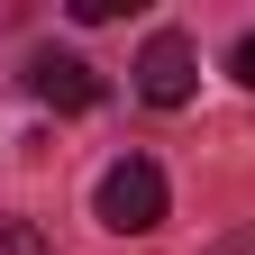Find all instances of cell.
<instances>
[{
	"instance_id": "6da1fadb",
	"label": "cell",
	"mask_w": 255,
	"mask_h": 255,
	"mask_svg": "<svg viewBox=\"0 0 255 255\" xmlns=\"http://www.w3.org/2000/svg\"><path fill=\"white\" fill-rule=\"evenodd\" d=\"M164 173L146 164V155H119V164L101 173V191H91V219H101L110 237H146V228H164Z\"/></svg>"
},
{
	"instance_id": "7a4b0ae2",
	"label": "cell",
	"mask_w": 255,
	"mask_h": 255,
	"mask_svg": "<svg viewBox=\"0 0 255 255\" xmlns=\"http://www.w3.org/2000/svg\"><path fill=\"white\" fill-rule=\"evenodd\" d=\"M191 91H201V55H191V37H182V27H155L146 55H137V101H146V110H182Z\"/></svg>"
},
{
	"instance_id": "3957f363",
	"label": "cell",
	"mask_w": 255,
	"mask_h": 255,
	"mask_svg": "<svg viewBox=\"0 0 255 255\" xmlns=\"http://www.w3.org/2000/svg\"><path fill=\"white\" fill-rule=\"evenodd\" d=\"M27 91H37L46 110H101V73H91L82 55H55V46L27 55Z\"/></svg>"
},
{
	"instance_id": "277c9868",
	"label": "cell",
	"mask_w": 255,
	"mask_h": 255,
	"mask_svg": "<svg viewBox=\"0 0 255 255\" xmlns=\"http://www.w3.org/2000/svg\"><path fill=\"white\" fill-rule=\"evenodd\" d=\"M0 255H46V228L37 219H0Z\"/></svg>"
},
{
	"instance_id": "5b68a950",
	"label": "cell",
	"mask_w": 255,
	"mask_h": 255,
	"mask_svg": "<svg viewBox=\"0 0 255 255\" xmlns=\"http://www.w3.org/2000/svg\"><path fill=\"white\" fill-rule=\"evenodd\" d=\"M228 73H237V82L255 91V37H237V46H228Z\"/></svg>"
},
{
	"instance_id": "8992f818",
	"label": "cell",
	"mask_w": 255,
	"mask_h": 255,
	"mask_svg": "<svg viewBox=\"0 0 255 255\" xmlns=\"http://www.w3.org/2000/svg\"><path fill=\"white\" fill-rule=\"evenodd\" d=\"M210 255H255V228H237V237H219Z\"/></svg>"
}]
</instances>
